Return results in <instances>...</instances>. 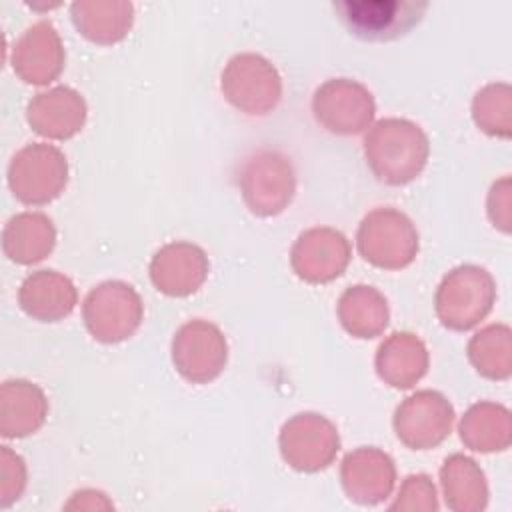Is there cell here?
Instances as JSON below:
<instances>
[{
    "mask_svg": "<svg viewBox=\"0 0 512 512\" xmlns=\"http://www.w3.org/2000/svg\"><path fill=\"white\" fill-rule=\"evenodd\" d=\"M428 138L422 128L404 118L378 120L364 138L366 164L390 186H402L420 176L428 160Z\"/></svg>",
    "mask_w": 512,
    "mask_h": 512,
    "instance_id": "1",
    "label": "cell"
},
{
    "mask_svg": "<svg viewBox=\"0 0 512 512\" xmlns=\"http://www.w3.org/2000/svg\"><path fill=\"white\" fill-rule=\"evenodd\" d=\"M496 284L488 270L464 264L450 270L436 290V314L450 330H470L492 310Z\"/></svg>",
    "mask_w": 512,
    "mask_h": 512,
    "instance_id": "2",
    "label": "cell"
},
{
    "mask_svg": "<svg viewBox=\"0 0 512 512\" xmlns=\"http://www.w3.org/2000/svg\"><path fill=\"white\" fill-rule=\"evenodd\" d=\"M358 252L378 268L408 266L418 252V232L412 220L396 208H376L364 216L356 234Z\"/></svg>",
    "mask_w": 512,
    "mask_h": 512,
    "instance_id": "3",
    "label": "cell"
},
{
    "mask_svg": "<svg viewBox=\"0 0 512 512\" xmlns=\"http://www.w3.org/2000/svg\"><path fill=\"white\" fill-rule=\"evenodd\" d=\"M332 6L352 36L370 42L408 34L428 10V2L416 0H338Z\"/></svg>",
    "mask_w": 512,
    "mask_h": 512,
    "instance_id": "4",
    "label": "cell"
},
{
    "mask_svg": "<svg viewBox=\"0 0 512 512\" xmlns=\"http://www.w3.org/2000/svg\"><path fill=\"white\" fill-rule=\"evenodd\" d=\"M68 182L66 156L52 144L34 142L18 150L8 166L12 194L32 206L52 202Z\"/></svg>",
    "mask_w": 512,
    "mask_h": 512,
    "instance_id": "5",
    "label": "cell"
},
{
    "mask_svg": "<svg viewBox=\"0 0 512 512\" xmlns=\"http://www.w3.org/2000/svg\"><path fill=\"white\" fill-rule=\"evenodd\" d=\"M220 88L226 100L240 112L268 114L282 96V80L270 60L254 52H242L228 60Z\"/></svg>",
    "mask_w": 512,
    "mask_h": 512,
    "instance_id": "6",
    "label": "cell"
},
{
    "mask_svg": "<svg viewBox=\"0 0 512 512\" xmlns=\"http://www.w3.org/2000/svg\"><path fill=\"white\" fill-rule=\"evenodd\" d=\"M238 186L248 208L258 216L280 214L292 200L296 180L286 156L272 150H260L244 160Z\"/></svg>",
    "mask_w": 512,
    "mask_h": 512,
    "instance_id": "7",
    "label": "cell"
},
{
    "mask_svg": "<svg viewBox=\"0 0 512 512\" xmlns=\"http://www.w3.org/2000/svg\"><path fill=\"white\" fill-rule=\"evenodd\" d=\"M82 316L88 332L106 344L130 338L142 322L138 292L120 280H110L88 292Z\"/></svg>",
    "mask_w": 512,
    "mask_h": 512,
    "instance_id": "8",
    "label": "cell"
},
{
    "mask_svg": "<svg viewBox=\"0 0 512 512\" xmlns=\"http://www.w3.org/2000/svg\"><path fill=\"white\" fill-rule=\"evenodd\" d=\"M312 112L332 134H358L374 118L376 104L366 86L350 78H330L316 88Z\"/></svg>",
    "mask_w": 512,
    "mask_h": 512,
    "instance_id": "9",
    "label": "cell"
},
{
    "mask_svg": "<svg viewBox=\"0 0 512 512\" xmlns=\"http://www.w3.org/2000/svg\"><path fill=\"white\" fill-rule=\"evenodd\" d=\"M228 344L220 328L206 320L182 324L172 338V362L194 384L214 380L226 366Z\"/></svg>",
    "mask_w": 512,
    "mask_h": 512,
    "instance_id": "10",
    "label": "cell"
},
{
    "mask_svg": "<svg viewBox=\"0 0 512 512\" xmlns=\"http://www.w3.org/2000/svg\"><path fill=\"white\" fill-rule=\"evenodd\" d=\"M340 448L336 426L320 414L292 416L280 430L282 458L296 470L316 472L326 468Z\"/></svg>",
    "mask_w": 512,
    "mask_h": 512,
    "instance_id": "11",
    "label": "cell"
},
{
    "mask_svg": "<svg viewBox=\"0 0 512 512\" xmlns=\"http://www.w3.org/2000/svg\"><path fill=\"white\" fill-rule=\"evenodd\" d=\"M454 408L436 390H418L394 412V430L400 442L412 450L438 446L452 430Z\"/></svg>",
    "mask_w": 512,
    "mask_h": 512,
    "instance_id": "12",
    "label": "cell"
},
{
    "mask_svg": "<svg viewBox=\"0 0 512 512\" xmlns=\"http://www.w3.org/2000/svg\"><path fill=\"white\" fill-rule=\"evenodd\" d=\"M298 278L322 284L338 278L350 262V244L334 228H310L298 236L290 254Z\"/></svg>",
    "mask_w": 512,
    "mask_h": 512,
    "instance_id": "13",
    "label": "cell"
},
{
    "mask_svg": "<svg viewBox=\"0 0 512 512\" xmlns=\"http://www.w3.org/2000/svg\"><path fill=\"white\" fill-rule=\"evenodd\" d=\"M64 46L56 28L40 20L24 30L12 48V68L28 84H48L62 72Z\"/></svg>",
    "mask_w": 512,
    "mask_h": 512,
    "instance_id": "14",
    "label": "cell"
},
{
    "mask_svg": "<svg viewBox=\"0 0 512 512\" xmlns=\"http://www.w3.org/2000/svg\"><path fill=\"white\" fill-rule=\"evenodd\" d=\"M208 276L204 250L190 242H170L162 246L150 262L154 286L168 296H188L196 292Z\"/></svg>",
    "mask_w": 512,
    "mask_h": 512,
    "instance_id": "15",
    "label": "cell"
},
{
    "mask_svg": "<svg viewBox=\"0 0 512 512\" xmlns=\"http://www.w3.org/2000/svg\"><path fill=\"white\" fill-rule=\"evenodd\" d=\"M26 118L32 130L40 136L66 140L82 130L86 120V102L76 90L56 86L36 94L28 102Z\"/></svg>",
    "mask_w": 512,
    "mask_h": 512,
    "instance_id": "16",
    "label": "cell"
},
{
    "mask_svg": "<svg viewBox=\"0 0 512 512\" xmlns=\"http://www.w3.org/2000/svg\"><path fill=\"white\" fill-rule=\"evenodd\" d=\"M394 462L378 448H358L342 462V484L348 496L362 504H376L394 486Z\"/></svg>",
    "mask_w": 512,
    "mask_h": 512,
    "instance_id": "17",
    "label": "cell"
},
{
    "mask_svg": "<svg viewBox=\"0 0 512 512\" xmlns=\"http://www.w3.org/2000/svg\"><path fill=\"white\" fill-rule=\"evenodd\" d=\"M72 280L56 270H38L24 278L18 290L20 308L40 322H58L76 306Z\"/></svg>",
    "mask_w": 512,
    "mask_h": 512,
    "instance_id": "18",
    "label": "cell"
},
{
    "mask_svg": "<svg viewBox=\"0 0 512 512\" xmlns=\"http://www.w3.org/2000/svg\"><path fill=\"white\" fill-rule=\"evenodd\" d=\"M48 414L44 392L28 380H6L0 390V432L22 438L36 432Z\"/></svg>",
    "mask_w": 512,
    "mask_h": 512,
    "instance_id": "19",
    "label": "cell"
},
{
    "mask_svg": "<svg viewBox=\"0 0 512 512\" xmlns=\"http://www.w3.org/2000/svg\"><path fill=\"white\" fill-rule=\"evenodd\" d=\"M428 370V350L410 332H394L376 352L378 376L394 388L414 386Z\"/></svg>",
    "mask_w": 512,
    "mask_h": 512,
    "instance_id": "20",
    "label": "cell"
},
{
    "mask_svg": "<svg viewBox=\"0 0 512 512\" xmlns=\"http://www.w3.org/2000/svg\"><path fill=\"white\" fill-rule=\"evenodd\" d=\"M76 30L96 44L120 42L132 22L134 6L124 0H80L70 6Z\"/></svg>",
    "mask_w": 512,
    "mask_h": 512,
    "instance_id": "21",
    "label": "cell"
},
{
    "mask_svg": "<svg viewBox=\"0 0 512 512\" xmlns=\"http://www.w3.org/2000/svg\"><path fill=\"white\" fill-rule=\"evenodd\" d=\"M56 244V230L48 216L22 212L12 216L2 232L4 254L16 264H36L44 260Z\"/></svg>",
    "mask_w": 512,
    "mask_h": 512,
    "instance_id": "22",
    "label": "cell"
},
{
    "mask_svg": "<svg viewBox=\"0 0 512 512\" xmlns=\"http://www.w3.org/2000/svg\"><path fill=\"white\" fill-rule=\"evenodd\" d=\"M386 298L366 284L350 286L338 300V318L344 330L356 338H374L388 326Z\"/></svg>",
    "mask_w": 512,
    "mask_h": 512,
    "instance_id": "23",
    "label": "cell"
},
{
    "mask_svg": "<svg viewBox=\"0 0 512 512\" xmlns=\"http://www.w3.org/2000/svg\"><path fill=\"white\" fill-rule=\"evenodd\" d=\"M462 442L478 452L504 450L510 444V414L492 402L474 404L460 422Z\"/></svg>",
    "mask_w": 512,
    "mask_h": 512,
    "instance_id": "24",
    "label": "cell"
},
{
    "mask_svg": "<svg viewBox=\"0 0 512 512\" xmlns=\"http://www.w3.org/2000/svg\"><path fill=\"white\" fill-rule=\"evenodd\" d=\"M468 358L474 368L492 380L510 376V330L504 324H490L468 342Z\"/></svg>",
    "mask_w": 512,
    "mask_h": 512,
    "instance_id": "25",
    "label": "cell"
},
{
    "mask_svg": "<svg viewBox=\"0 0 512 512\" xmlns=\"http://www.w3.org/2000/svg\"><path fill=\"white\" fill-rule=\"evenodd\" d=\"M510 110V86L508 84H488L476 92L472 102V116L474 122L492 136L510 134L508 122Z\"/></svg>",
    "mask_w": 512,
    "mask_h": 512,
    "instance_id": "26",
    "label": "cell"
},
{
    "mask_svg": "<svg viewBox=\"0 0 512 512\" xmlns=\"http://www.w3.org/2000/svg\"><path fill=\"white\" fill-rule=\"evenodd\" d=\"M26 484V466L24 460L14 454L8 446H2V506L6 502V496L12 500H18Z\"/></svg>",
    "mask_w": 512,
    "mask_h": 512,
    "instance_id": "27",
    "label": "cell"
},
{
    "mask_svg": "<svg viewBox=\"0 0 512 512\" xmlns=\"http://www.w3.org/2000/svg\"><path fill=\"white\" fill-rule=\"evenodd\" d=\"M498 206V212H494L490 216V220L494 222V226H500L504 232H508V188L500 190V182L492 186L490 190V196H488V210L496 208Z\"/></svg>",
    "mask_w": 512,
    "mask_h": 512,
    "instance_id": "28",
    "label": "cell"
}]
</instances>
